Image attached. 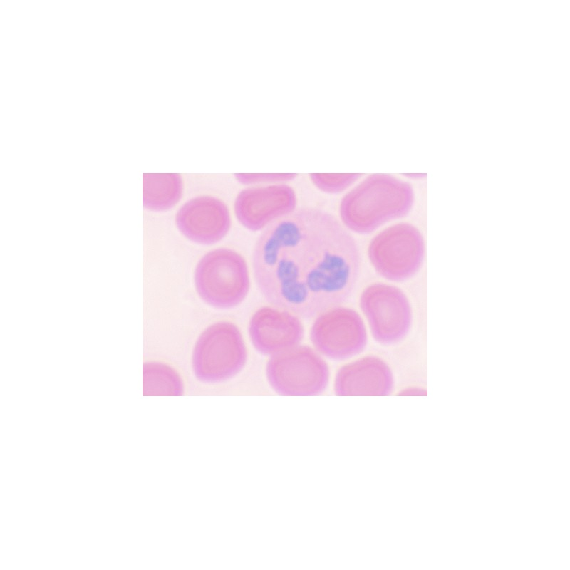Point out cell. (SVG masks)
I'll return each instance as SVG.
<instances>
[{
    "mask_svg": "<svg viewBox=\"0 0 570 570\" xmlns=\"http://www.w3.org/2000/svg\"><path fill=\"white\" fill-rule=\"evenodd\" d=\"M247 350L239 328L229 321L210 325L198 337L192 351L195 377L204 383L232 378L244 368Z\"/></svg>",
    "mask_w": 570,
    "mask_h": 570,
    "instance_id": "4",
    "label": "cell"
},
{
    "mask_svg": "<svg viewBox=\"0 0 570 570\" xmlns=\"http://www.w3.org/2000/svg\"><path fill=\"white\" fill-rule=\"evenodd\" d=\"M194 281L202 300L219 309H229L240 304L250 285L244 259L227 248L213 249L205 254L196 266Z\"/></svg>",
    "mask_w": 570,
    "mask_h": 570,
    "instance_id": "3",
    "label": "cell"
},
{
    "mask_svg": "<svg viewBox=\"0 0 570 570\" xmlns=\"http://www.w3.org/2000/svg\"><path fill=\"white\" fill-rule=\"evenodd\" d=\"M394 388L393 373L378 357L366 356L342 366L337 372L334 392L339 396H385Z\"/></svg>",
    "mask_w": 570,
    "mask_h": 570,
    "instance_id": "12",
    "label": "cell"
},
{
    "mask_svg": "<svg viewBox=\"0 0 570 570\" xmlns=\"http://www.w3.org/2000/svg\"><path fill=\"white\" fill-rule=\"evenodd\" d=\"M266 373L273 390L284 396L318 395L326 390L330 375L318 353L299 345L273 355Z\"/></svg>",
    "mask_w": 570,
    "mask_h": 570,
    "instance_id": "5",
    "label": "cell"
},
{
    "mask_svg": "<svg viewBox=\"0 0 570 570\" xmlns=\"http://www.w3.org/2000/svg\"><path fill=\"white\" fill-rule=\"evenodd\" d=\"M368 254L375 271L392 281H404L414 276L425 256L423 237L409 223H398L382 230L370 241Z\"/></svg>",
    "mask_w": 570,
    "mask_h": 570,
    "instance_id": "6",
    "label": "cell"
},
{
    "mask_svg": "<svg viewBox=\"0 0 570 570\" xmlns=\"http://www.w3.org/2000/svg\"><path fill=\"white\" fill-rule=\"evenodd\" d=\"M252 265L269 303L309 319L350 298L361 256L355 238L336 217L305 207L267 226L255 244Z\"/></svg>",
    "mask_w": 570,
    "mask_h": 570,
    "instance_id": "1",
    "label": "cell"
},
{
    "mask_svg": "<svg viewBox=\"0 0 570 570\" xmlns=\"http://www.w3.org/2000/svg\"><path fill=\"white\" fill-rule=\"evenodd\" d=\"M361 174H311L314 185L323 192L337 193L343 191L354 183Z\"/></svg>",
    "mask_w": 570,
    "mask_h": 570,
    "instance_id": "15",
    "label": "cell"
},
{
    "mask_svg": "<svg viewBox=\"0 0 570 570\" xmlns=\"http://www.w3.org/2000/svg\"><path fill=\"white\" fill-rule=\"evenodd\" d=\"M182 180L177 173H144L142 204L152 211H165L176 204L182 193Z\"/></svg>",
    "mask_w": 570,
    "mask_h": 570,
    "instance_id": "13",
    "label": "cell"
},
{
    "mask_svg": "<svg viewBox=\"0 0 570 570\" xmlns=\"http://www.w3.org/2000/svg\"><path fill=\"white\" fill-rule=\"evenodd\" d=\"M296 196L286 185L254 186L241 191L234 202L238 221L251 231H258L295 209Z\"/></svg>",
    "mask_w": 570,
    "mask_h": 570,
    "instance_id": "9",
    "label": "cell"
},
{
    "mask_svg": "<svg viewBox=\"0 0 570 570\" xmlns=\"http://www.w3.org/2000/svg\"><path fill=\"white\" fill-rule=\"evenodd\" d=\"M411 185L388 174H373L342 198L340 215L358 234H369L385 223L405 217L414 204Z\"/></svg>",
    "mask_w": 570,
    "mask_h": 570,
    "instance_id": "2",
    "label": "cell"
},
{
    "mask_svg": "<svg viewBox=\"0 0 570 570\" xmlns=\"http://www.w3.org/2000/svg\"><path fill=\"white\" fill-rule=\"evenodd\" d=\"M175 222L179 231L190 241L212 244L227 234L231 218L227 205L222 200L202 195L185 202L177 211Z\"/></svg>",
    "mask_w": 570,
    "mask_h": 570,
    "instance_id": "10",
    "label": "cell"
},
{
    "mask_svg": "<svg viewBox=\"0 0 570 570\" xmlns=\"http://www.w3.org/2000/svg\"><path fill=\"white\" fill-rule=\"evenodd\" d=\"M426 390L418 388H410L402 390L398 395H426Z\"/></svg>",
    "mask_w": 570,
    "mask_h": 570,
    "instance_id": "17",
    "label": "cell"
},
{
    "mask_svg": "<svg viewBox=\"0 0 570 570\" xmlns=\"http://www.w3.org/2000/svg\"><path fill=\"white\" fill-rule=\"evenodd\" d=\"M184 387L178 373L170 366L158 362L143 364V395L181 396Z\"/></svg>",
    "mask_w": 570,
    "mask_h": 570,
    "instance_id": "14",
    "label": "cell"
},
{
    "mask_svg": "<svg viewBox=\"0 0 570 570\" xmlns=\"http://www.w3.org/2000/svg\"><path fill=\"white\" fill-rule=\"evenodd\" d=\"M296 174H235L240 182L254 183L266 181H284L294 178Z\"/></svg>",
    "mask_w": 570,
    "mask_h": 570,
    "instance_id": "16",
    "label": "cell"
},
{
    "mask_svg": "<svg viewBox=\"0 0 570 570\" xmlns=\"http://www.w3.org/2000/svg\"><path fill=\"white\" fill-rule=\"evenodd\" d=\"M360 306L373 338L383 345L400 342L412 324V310L399 288L382 283L367 286L361 293Z\"/></svg>",
    "mask_w": 570,
    "mask_h": 570,
    "instance_id": "7",
    "label": "cell"
},
{
    "mask_svg": "<svg viewBox=\"0 0 570 570\" xmlns=\"http://www.w3.org/2000/svg\"><path fill=\"white\" fill-rule=\"evenodd\" d=\"M316 350L334 361L361 353L367 344V332L360 315L353 309L336 306L318 315L310 330Z\"/></svg>",
    "mask_w": 570,
    "mask_h": 570,
    "instance_id": "8",
    "label": "cell"
},
{
    "mask_svg": "<svg viewBox=\"0 0 570 570\" xmlns=\"http://www.w3.org/2000/svg\"><path fill=\"white\" fill-rule=\"evenodd\" d=\"M304 327L294 314L281 309L264 306L252 316L249 337L262 355H274L298 346L304 337Z\"/></svg>",
    "mask_w": 570,
    "mask_h": 570,
    "instance_id": "11",
    "label": "cell"
}]
</instances>
